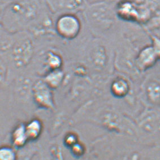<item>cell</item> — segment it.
I'll return each instance as SVG.
<instances>
[{
	"mask_svg": "<svg viewBox=\"0 0 160 160\" xmlns=\"http://www.w3.org/2000/svg\"><path fill=\"white\" fill-rule=\"evenodd\" d=\"M57 30L59 35L66 39H72L78 34L80 24L77 18L71 15H66L59 19Z\"/></svg>",
	"mask_w": 160,
	"mask_h": 160,
	"instance_id": "6da1fadb",
	"label": "cell"
},
{
	"mask_svg": "<svg viewBox=\"0 0 160 160\" xmlns=\"http://www.w3.org/2000/svg\"><path fill=\"white\" fill-rule=\"evenodd\" d=\"M29 140L26 130V125H18L12 134V142L16 147L21 148Z\"/></svg>",
	"mask_w": 160,
	"mask_h": 160,
	"instance_id": "7a4b0ae2",
	"label": "cell"
},
{
	"mask_svg": "<svg viewBox=\"0 0 160 160\" xmlns=\"http://www.w3.org/2000/svg\"><path fill=\"white\" fill-rule=\"evenodd\" d=\"M26 130L29 140L36 139L42 132V123L38 119H33L26 125Z\"/></svg>",
	"mask_w": 160,
	"mask_h": 160,
	"instance_id": "3957f363",
	"label": "cell"
},
{
	"mask_svg": "<svg viewBox=\"0 0 160 160\" xmlns=\"http://www.w3.org/2000/svg\"><path fill=\"white\" fill-rule=\"evenodd\" d=\"M17 154L13 149L5 146L0 149V160H17Z\"/></svg>",
	"mask_w": 160,
	"mask_h": 160,
	"instance_id": "277c9868",
	"label": "cell"
},
{
	"mask_svg": "<svg viewBox=\"0 0 160 160\" xmlns=\"http://www.w3.org/2000/svg\"><path fill=\"white\" fill-rule=\"evenodd\" d=\"M71 148H72V153L74 154L75 156H80L83 154L84 149H83V147L81 145L78 144V143L73 145Z\"/></svg>",
	"mask_w": 160,
	"mask_h": 160,
	"instance_id": "5b68a950",
	"label": "cell"
},
{
	"mask_svg": "<svg viewBox=\"0 0 160 160\" xmlns=\"http://www.w3.org/2000/svg\"><path fill=\"white\" fill-rule=\"evenodd\" d=\"M65 142L66 144H67V145L72 147L73 145H75V144H77V142H77V139L72 135H68V137L66 138Z\"/></svg>",
	"mask_w": 160,
	"mask_h": 160,
	"instance_id": "8992f818",
	"label": "cell"
}]
</instances>
